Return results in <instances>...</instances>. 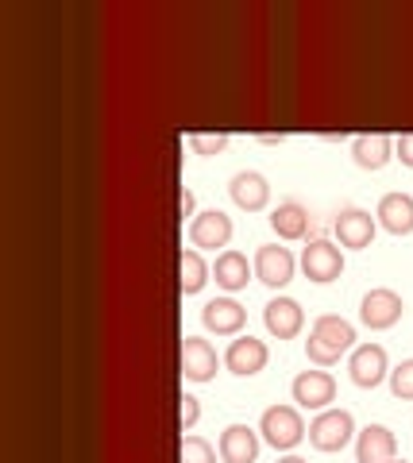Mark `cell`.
Instances as JSON below:
<instances>
[{"mask_svg":"<svg viewBox=\"0 0 413 463\" xmlns=\"http://www.w3.org/2000/svg\"><path fill=\"white\" fill-rule=\"evenodd\" d=\"M352 344H355V328L344 321V317L324 313V317H317V321H313V328H309L305 355H309V364H317V367H333Z\"/></svg>","mask_w":413,"mask_h":463,"instance_id":"obj_1","label":"cell"},{"mask_svg":"<svg viewBox=\"0 0 413 463\" xmlns=\"http://www.w3.org/2000/svg\"><path fill=\"white\" fill-rule=\"evenodd\" d=\"M259 432L270 448H278V452H290L294 444H302L305 437V425H302V413L294 410V405H270L259 421Z\"/></svg>","mask_w":413,"mask_h":463,"instance_id":"obj_2","label":"cell"},{"mask_svg":"<svg viewBox=\"0 0 413 463\" xmlns=\"http://www.w3.org/2000/svg\"><path fill=\"white\" fill-rule=\"evenodd\" d=\"M352 432H355V421L348 410H324L317 421L309 425V444L317 452H344L352 444Z\"/></svg>","mask_w":413,"mask_h":463,"instance_id":"obj_3","label":"cell"},{"mask_svg":"<svg viewBox=\"0 0 413 463\" xmlns=\"http://www.w3.org/2000/svg\"><path fill=\"white\" fill-rule=\"evenodd\" d=\"M402 309H406L402 298H398L394 289L379 286V289H367V294H363V301H360V321L367 328L382 332V328H394L398 321H402Z\"/></svg>","mask_w":413,"mask_h":463,"instance_id":"obj_4","label":"cell"},{"mask_svg":"<svg viewBox=\"0 0 413 463\" xmlns=\"http://www.w3.org/2000/svg\"><path fill=\"white\" fill-rule=\"evenodd\" d=\"M302 270L309 282H336L344 274V255L329 240H309V248L302 251Z\"/></svg>","mask_w":413,"mask_h":463,"instance_id":"obj_5","label":"cell"},{"mask_svg":"<svg viewBox=\"0 0 413 463\" xmlns=\"http://www.w3.org/2000/svg\"><path fill=\"white\" fill-rule=\"evenodd\" d=\"M294 255L286 248H278V243H267V248L255 251V279L270 289H282L290 279H294Z\"/></svg>","mask_w":413,"mask_h":463,"instance_id":"obj_6","label":"cell"},{"mask_svg":"<svg viewBox=\"0 0 413 463\" xmlns=\"http://www.w3.org/2000/svg\"><path fill=\"white\" fill-rule=\"evenodd\" d=\"M267 359H270V352H267V344H263V340L239 336V340L228 344L224 367L232 371V374H239V379H251V374H259V371L267 367Z\"/></svg>","mask_w":413,"mask_h":463,"instance_id":"obj_7","label":"cell"},{"mask_svg":"<svg viewBox=\"0 0 413 463\" xmlns=\"http://www.w3.org/2000/svg\"><path fill=\"white\" fill-rule=\"evenodd\" d=\"M290 390H294V402L302 405V410H324V405L336 398V379L329 371H302Z\"/></svg>","mask_w":413,"mask_h":463,"instance_id":"obj_8","label":"cell"},{"mask_svg":"<svg viewBox=\"0 0 413 463\" xmlns=\"http://www.w3.org/2000/svg\"><path fill=\"white\" fill-rule=\"evenodd\" d=\"M352 383L363 386V390H375L382 379H387V347L382 344H363L352 352Z\"/></svg>","mask_w":413,"mask_h":463,"instance_id":"obj_9","label":"cell"},{"mask_svg":"<svg viewBox=\"0 0 413 463\" xmlns=\"http://www.w3.org/2000/svg\"><path fill=\"white\" fill-rule=\"evenodd\" d=\"M228 240H232V216H224L221 209H209L202 216H193V224H190L193 248L217 251V248H228Z\"/></svg>","mask_w":413,"mask_h":463,"instance_id":"obj_10","label":"cell"},{"mask_svg":"<svg viewBox=\"0 0 413 463\" xmlns=\"http://www.w3.org/2000/svg\"><path fill=\"white\" fill-rule=\"evenodd\" d=\"M333 232H336L340 248L363 251V248H371V240H375V216L363 213V209H344V213L336 216Z\"/></svg>","mask_w":413,"mask_h":463,"instance_id":"obj_11","label":"cell"},{"mask_svg":"<svg viewBox=\"0 0 413 463\" xmlns=\"http://www.w3.org/2000/svg\"><path fill=\"white\" fill-rule=\"evenodd\" d=\"M263 325H267L270 336L294 340L297 332H302V325H305V313H302V306H297L294 298H275V301H267V309H263Z\"/></svg>","mask_w":413,"mask_h":463,"instance_id":"obj_12","label":"cell"},{"mask_svg":"<svg viewBox=\"0 0 413 463\" xmlns=\"http://www.w3.org/2000/svg\"><path fill=\"white\" fill-rule=\"evenodd\" d=\"M398 459V440L387 425H367L355 440V463H394Z\"/></svg>","mask_w":413,"mask_h":463,"instance_id":"obj_13","label":"cell"},{"mask_svg":"<svg viewBox=\"0 0 413 463\" xmlns=\"http://www.w3.org/2000/svg\"><path fill=\"white\" fill-rule=\"evenodd\" d=\"M202 321H205L209 332H217V336H236V332L244 328L248 313H244V306H239V301H232V298H212V301H205Z\"/></svg>","mask_w":413,"mask_h":463,"instance_id":"obj_14","label":"cell"},{"mask_svg":"<svg viewBox=\"0 0 413 463\" xmlns=\"http://www.w3.org/2000/svg\"><path fill=\"white\" fill-rule=\"evenodd\" d=\"M182 374L190 383H209L217 374V352L209 347L202 336H186L182 340Z\"/></svg>","mask_w":413,"mask_h":463,"instance_id":"obj_15","label":"cell"},{"mask_svg":"<svg viewBox=\"0 0 413 463\" xmlns=\"http://www.w3.org/2000/svg\"><path fill=\"white\" fill-rule=\"evenodd\" d=\"M228 194H232V201L244 213H259V209H267V201H270V185H267V178L259 170H239V174H232Z\"/></svg>","mask_w":413,"mask_h":463,"instance_id":"obj_16","label":"cell"},{"mask_svg":"<svg viewBox=\"0 0 413 463\" xmlns=\"http://www.w3.org/2000/svg\"><path fill=\"white\" fill-rule=\"evenodd\" d=\"M221 459L224 463H255L259 456V437H255V429L248 425H228L221 432Z\"/></svg>","mask_w":413,"mask_h":463,"instance_id":"obj_17","label":"cell"},{"mask_svg":"<svg viewBox=\"0 0 413 463\" xmlns=\"http://www.w3.org/2000/svg\"><path fill=\"white\" fill-rule=\"evenodd\" d=\"M379 224L390 232V236H409L413 232V197L406 194H387L379 201Z\"/></svg>","mask_w":413,"mask_h":463,"instance_id":"obj_18","label":"cell"},{"mask_svg":"<svg viewBox=\"0 0 413 463\" xmlns=\"http://www.w3.org/2000/svg\"><path fill=\"white\" fill-rule=\"evenodd\" d=\"M270 228H275L278 240H302L313 228V216L297 205V201H282V205L270 213Z\"/></svg>","mask_w":413,"mask_h":463,"instance_id":"obj_19","label":"cell"},{"mask_svg":"<svg viewBox=\"0 0 413 463\" xmlns=\"http://www.w3.org/2000/svg\"><path fill=\"white\" fill-rule=\"evenodd\" d=\"M390 151H394L390 136H355L352 139V158H355V166H363V170H382L390 163Z\"/></svg>","mask_w":413,"mask_h":463,"instance_id":"obj_20","label":"cell"},{"mask_svg":"<svg viewBox=\"0 0 413 463\" xmlns=\"http://www.w3.org/2000/svg\"><path fill=\"white\" fill-rule=\"evenodd\" d=\"M212 274H217V286H221V289L236 294V289H244L248 279H251L248 255H239V251H224V255H217V267H212Z\"/></svg>","mask_w":413,"mask_h":463,"instance_id":"obj_21","label":"cell"},{"mask_svg":"<svg viewBox=\"0 0 413 463\" xmlns=\"http://www.w3.org/2000/svg\"><path fill=\"white\" fill-rule=\"evenodd\" d=\"M178 279H182V294H197L209 282V267L197 251H182L178 259Z\"/></svg>","mask_w":413,"mask_h":463,"instance_id":"obj_22","label":"cell"},{"mask_svg":"<svg viewBox=\"0 0 413 463\" xmlns=\"http://www.w3.org/2000/svg\"><path fill=\"white\" fill-rule=\"evenodd\" d=\"M390 390H394V398L413 402V359H402V364L390 371Z\"/></svg>","mask_w":413,"mask_h":463,"instance_id":"obj_23","label":"cell"},{"mask_svg":"<svg viewBox=\"0 0 413 463\" xmlns=\"http://www.w3.org/2000/svg\"><path fill=\"white\" fill-rule=\"evenodd\" d=\"M182 463H217V452H212L209 440L186 437V440H182Z\"/></svg>","mask_w":413,"mask_h":463,"instance_id":"obj_24","label":"cell"},{"mask_svg":"<svg viewBox=\"0 0 413 463\" xmlns=\"http://www.w3.org/2000/svg\"><path fill=\"white\" fill-rule=\"evenodd\" d=\"M190 147H193V155H221L228 147V136L224 132H193Z\"/></svg>","mask_w":413,"mask_h":463,"instance_id":"obj_25","label":"cell"},{"mask_svg":"<svg viewBox=\"0 0 413 463\" xmlns=\"http://www.w3.org/2000/svg\"><path fill=\"white\" fill-rule=\"evenodd\" d=\"M178 402H182V405H178V425H182V432H190L197 421H202V405H197L193 394H182Z\"/></svg>","mask_w":413,"mask_h":463,"instance_id":"obj_26","label":"cell"},{"mask_svg":"<svg viewBox=\"0 0 413 463\" xmlns=\"http://www.w3.org/2000/svg\"><path fill=\"white\" fill-rule=\"evenodd\" d=\"M398 158H402V166H413V132L398 136Z\"/></svg>","mask_w":413,"mask_h":463,"instance_id":"obj_27","label":"cell"},{"mask_svg":"<svg viewBox=\"0 0 413 463\" xmlns=\"http://www.w3.org/2000/svg\"><path fill=\"white\" fill-rule=\"evenodd\" d=\"M193 205H197L193 190H182V194H178V216H182V221H186V216H193Z\"/></svg>","mask_w":413,"mask_h":463,"instance_id":"obj_28","label":"cell"},{"mask_svg":"<svg viewBox=\"0 0 413 463\" xmlns=\"http://www.w3.org/2000/svg\"><path fill=\"white\" fill-rule=\"evenodd\" d=\"M278 463H305V459H302V456H282Z\"/></svg>","mask_w":413,"mask_h":463,"instance_id":"obj_29","label":"cell"},{"mask_svg":"<svg viewBox=\"0 0 413 463\" xmlns=\"http://www.w3.org/2000/svg\"><path fill=\"white\" fill-rule=\"evenodd\" d=\"M394 463H406V459H394Z\"/></svg>","mask_w":413,"mask_h":463,"instance_id":"obj_30","label":"cell"}]
</instances>
